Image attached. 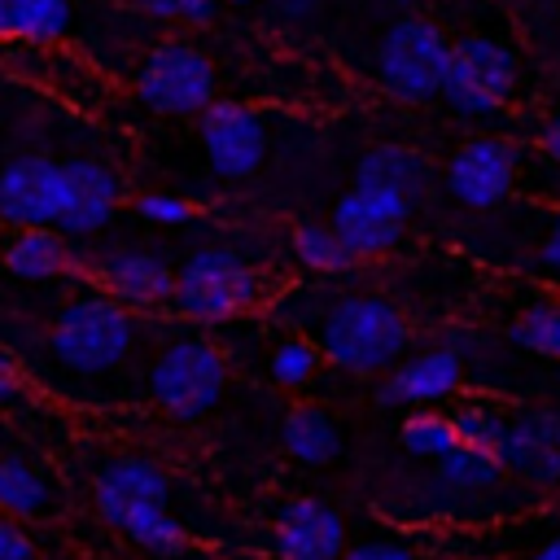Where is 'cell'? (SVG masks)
<instances>
[{"mask_svg": "<svg viewBox=\"0 0 560 560\" xmlns=\"http://www.w3.org/2000/svg\"><path fill=\"white\" fill-rule=\"evenodd\" d=\"M538 262H542L547 271H560V210L551 214V228H547V236L538 241Z\"/></svg>", "mask_w": 560, "mask_h": 560, "instance_id": "33", "label": "cell"}, {"mask_svg": "<svg viewBox=\"0 0 560 560\" xmlns=\"http://www.w3.org/2000/svg\"><path fill=\"white\" fill-rule=\"evenodd\" d=\"M455 429H459V442H468V446H486V451H494L499 455V446H503V433H508V416L494 407V402H459L455 411Z\"/></svg>", "mask_w": 560, "mask_h": 560, "instance_id": "28", "label": "cell"}, {"mask_svg": "<svg viewBox=\"0 0 560 560\" xmlns=\"http://www.w3.org/2000/svg\"><path fill=\"white\" fill-rule=\"evenodd\" d=\"M223 0H140L144 13L162 18V22H184V26H210L219 18Z\"/></svg>", "mask_w": 560, "mask_h": 560, "instance_id": "30", "label": "cell"}, {"mask_svg": "<svg viewBox=\"0 0 560 560\" xmlns=\"http://www.w3.org/2000/svg\"><path fill=\"white\" fill-rule=\"evenodd\" d=\"M433 464H438V481H442L446 490H455V494H481V490H494L499 477L508 472L503 459H499L494 451H486V446H468V442L451 446V451H446L442 459H433Z\"/></svg>", "mask_w": 560, "mask_h": 560, "instance_id": "23", "label": "cell"}, {"mask_svg": "<svg viewBox=\"0 0 560 560\" xmlns=\"http://www.w3.org/2000/svg\"><path fill=\"white\" fill-rule=\"evenodd\" d=\"M319 346H324L328 363H337L354 376H376V372H389L398 359H407L411 324L394 302L354 293V298H337L324 311Z\"/></svg>", "mask_w": 560, "mask_h": 560, "instance_id": "2", "label": "cell"}, {"mask_svg": "<svg viewBox=\"0 0 560 560\" xmlns=\"http://www.w3.org/2000/svg\"><path fill=\"white\" fill-rule=\"evenodd\" d=\"M0 560H35V538L13 516L0 525Z\"/></svg>", "mask_w": 560, "mask_h": 560, "instance_id": "32", "label": "cell"}, {"mask_svg": "<svg viewBox=\"0 0 560 560\" xmlns=\"http://www.w3.org/2000/svg\"><path fill=\"white\" fill-rule=\"evenodd\" d=\"M96 280L109 298H118L122 306L131 311H153L162 302H175V280L179 271H171V262H162L158 254H144V249H127V254H114L96 267Z\"/></svg>", "mask_w": 560, "mask_h": 560, "instance_id": "17", "label": "cell"}, {"mask_svg": "<svg viewBox=\"0 0 560 560\" xmlns=\"http://www.w3.org/2000/svg\"><path fill=\"white\" fill-rule=\"evenodd\" d=\"M66 179H70V192H66V214L57 228H66L70 236L101 232L122 201V179L114 175V166H105L96 158H70Z\"/></svg>", "mask_w": 560, "mask_h": 560, "instance_id": "16", "label": "cell"}, {"mask_svg": "<svg viewBox=\"0 0 560 560\" xmlns=\"http://www.w3.org/2000/svg\"><path fill=\"white\" fill-rule=\"evenodd\" d=\"M166 499H171V477L149 455H118L92 481V503L105 516V525H114L149 556L179 560L188 551V534L166 512Z\"/></svg>", "mask_w": 560, "mask_h": 560, "instance_id": "1", "label": "cell"}, {"mask_svg": "<svg viewBox=\"0 0 560 560\" xmlns=\"http://www.w3.org/2000/svg\"><path fill=\"white\" fill-rule=\"evenodd\" d=\"M4 267L18 280H52L74 271V249H70V232L57 223H39V228H13L9 245H4Z\"/></svg>", "mask_w": 560, "mask_h": 560, "instance_id": "18", "label": "cell"}, {"mask_svg": "<svg viewBox=\"0 0 560 560\" xmlns=\"http://www.w3.org/2000/svg\"><path fill=\"white\" fill-rule=\"evenodd\" d=\"M127 311L131 306H122L109 293H83V298L66 302L48 328L52 359L79 376L114 372L136 341V324Z\"/></svg>", "mask_w": 560, "mask_h": 560, "instance_id": "3", "label": "cell"}, {"mask_svg": "<svg viewBox=\"0 0 560 560\" xmlns=\"http://www.w3.org/2000/svg\"><path fill=\"white\" fill-rule=\"evenodd\" d=\"M315 4H319V0H276V18H284V22H302V18L315 13Z\"/></svg>", "mask_w": 560, "mask_h": 560, "instance_id": "36", "label": "cell"}, {"mask_svg": "<svg viewBox=\"0 0 560 560\" xmlns=\"http://www.w3.org/2000/svg\"><path fill=\"white\" fill-rule=\"evenodd\" d=\"M228 385V363L214 341L206 337H179L162 346V354L149 368V398L175 416V420H197L206 416Z\"/></svg>", "mask_w": 560, "mask_h": 560, "instance_id": "6", "label": "cell"}, {"mask_svg": "<svg viewBox=\"0 0 560 560\" xmlns=\"http://www.w3.org/2000/svg\"><path fill=\"white\" fill-rule=\"evenodd\" d=\"M280 438H284V451L306 468H324L341 455V433H337L332 416L319 407H293L284 416Z\"/></svg>", "mask_w": 560, "mask_h": 560, "instance_id": "22", "label": "cell"}, {"mask_svg": "<svg viewBox=\"0 0 560 560\" xmlns=\"http://www.w3.org/2000/svg\"><path fill=\"white\" fill-rule=\"evenodd\" d=\"M276 560H341L346 521L319 499H289L271 525Z\"/></svg>", "mask_w": 560, "mask_h": 560, "instance_id": "13", "label": "cell"}, {"mask_svg": "<svg viewBox=\"0 0 560 560\" xmlns=\"http://www.w3.org/2000/svg\"><path fill=\"white\" fill-rule=\"evenodd\" d=\"M201 127V149L214 175L223 179H245L262 166L267 158V127L262 114L249 109L245 101H210L197 114Z\"/></svg>", "mask_w": 560, "mask_h": 560, "instance_id": "11", "label": "cell"}, {"mask_svg": "<svg viewBox=\"0 0 560 560\" xmlns=\"http://www.w3.org/2000/svg\"><path fill=\"white\" fill-rule=\"evenodd\" d=\"M516 184V149L499 136H481L455 149L446 162V192L468 210L499 206Z\"/></svg>", "mask_w": 560, "mask_h": 560, "instance_id": "12", "label": "cell"}, {"mask_svg": "<svg viewBox=\"0 0 560 560\" xmlns=\"http://www.w3.org/2000/svg\"><path fill=\"white\" fill-rule=\"evenodd\" d=\"M451 39L424 22V18H398L394 26H385L381 44H376V79L389 96L398 101H429L442 96L446 88V70H451Z\"/></svg>", "mask_w": 560, "mask_h": 560, "instance_id": "5", "label": "cell"}, {"mask_svg": "<svg viewBox=\"0 0 560 560\" xmlns=\"http://www.w3.org/2000/svg\"><path fill=\"white\" fill-rule=\"evenodd\" d=\"M319 363H324V346L319 341H306V337H284L271 350V359H267L271 381L284 385V389H302L319 372Z\"/></svg>", "mask_w": 560, "mask_h": 560, "instance_id": "26", "label": "cell"}, {"mask_svg": "<svg viewBox=\"0 0 560 560\" xmlns=\"http://www.w3.org/2000/svg\"><path fill=\"white\" fill-rule=\"evenodd\" d=\"M516 92V52L490 35H464L451 48L446 70V105L464 118H490Z\"/></svg>", "mask_w": 560, "mask_h": 560, "instance_id": "8", "label": "cell"}, {"mask_svg": "<svg viewBox=\"0 0 560 560\" xmlns=\"http://www.w3.org/2000/svg\"><path fill=\"white\" fill-rule=\"evenodd\" d=\"M70 31V0H0V35L22 48H52Z\"/></svg>", "mask_w": 560, "mask_h": 560, "instance_id": "19", "label": "cell"}, {"mask_svg": "<svg viewBox=\"0 0 560 560\" xmlns=\"http://www.w3.org/2000/svg\"><path fill=\"white\" fill-rule=\"evenodd\" d=\"M398 442L416 459H442L451 446H459V429H455V416L433 411V407H416L398 424Z\"/></svg>", "mask_w": 560, "mask_h": 560, "instance_id": "25", "label": "cell"}, {"mask_svg": "<svg viewBox=\"0 0 560 560\" xmlns=\"http://www.w3.org/2000/svg\"><path fill=\"white\" fill-rule=\"evenodd\" d=\"M22 385H26V381H22V372H18V359L4 354V359H0V398H4V402H18V398H22Z\"/></svg>", "mask_w": 560, "mask_h": 560, "instance_id": "34", "label": "cell"}, {"mask_svg": "<svg viewBox=\"0 0 560 560\" xmlns=\"http://www.w3.org/2000/svg\"><path fill=\"white\" fill-rule=\"evenodd\" d=\"M214 88H219L214 61L188 39L153 44L136 70V96L153 114H175V118L201 114L210 101H219Z\"/></svg>", "mask_w": 560, "mask_h": 560, "instance_id": "7", "label": "cell"}, {"mask_svg": "<svg viewBox=\"0 0 560 560\" xmlns=\"http://www.w3.org/2000/svg\"><path fill=\"white\" fill-rule=\"evenodd\" d=\"M136 210H140V219L162 223V228H184L197 214V206L188 197H175V192H140L136 197Z\"/></svg>", "mask_w": 560, "mask_h": 560, "instance_id": "29", "label": "cell"}, {"mask_svg": "<svg viewBox=\"0 0 560 560\" xmlns=\"http://www.w3.org/2000/svg\"><path fill=\"white\" fill-rule=\"evenodd\" d=\"M52 499H57V490L44 477V468L31 464L22 451H9L4 464H0V503H4V512L13 521H35L52 508Z\"/></svg>", "mask_w": 560, "mask_h": 560, "instance_id": "21", "label": "cell"}, {"mask_svg": "<svg viewBox=\"0 0 560 560\" xmlns=\"http://www.w3.org/2000/svg\"><path fill=\"white\" fill-rule=\"evenodd\" d=\"M66 192H70L66 162H52L44 153H18L0 171V214L9 228L61 223Z\"/></svg>", "mask_w": 560, "mask_h": 560, "instance_id": "10", "label": "cell"}, {"mask_svg": "<svg viewBox=\"0 0 560 560\" xmlns=\"http://www.w3.org/2000/svg\"><path fill=\"white\" fill-rule=\"evenodd\" d=\"M258 302H262V276L236 249L206 245L179 267L175 306H179V315H188L197 324L236 319V315L254 311Z\"/></svg>", "mask_w": 560, "mask_h": 560, "instance_id": "4", "label": "cell"}, {"mask_svg": "<svg viewBox=\"0 0 560 560\" xmlns=\"http://www.w3.org/2000/svg\"><path fill=\"white\" fill-rule=\"evenodd\" d=\"M538 149H542L551 162H560V114H551V118L542 122V131H538Z\"/></svg>", "mask_w": 560, "mask_h": 560, "instance_id": "35", "label": "cell"}, {"mask_svg": "<svg viewBox=\"0 0 560 560\" xmlns=\"http://www.w3.org/2000/svg\"><path fill=\"white\" fill-rule=\"evenodd\" d=\"M508 337L525 350H538L547 359H560V302H534L525 306V315L508 328Z\"/></svg>", "mask_w": 560, "mask_h": 560, "instance_id": "27", "label": "cell"}, {"mask_svg": "<svg viewBox=\"0 0 560 560\" xmlns=\"http://www.w3.org/2000/svg\"><path fill=\"white\" fill-rule=\"evenodd\" d=\"M499 459L521 481H534V486L560 481V411H547V407L512 411Z\"/></svg>", "mask_w": 560, "mask_h": 560, "instance_id": "14", "label": "cell"}, {"mask_svg": "<svg viewBox=\"0 0 560 560\" xmlns=\"http://www.w3.org/2000/svg\"><path fill=\"white\" fill-rule=\"evenodd\" d=\"M223 4H249V0H223Z\"/></svg>", "mask_w": 560, "mask_h": 560, "instance_id": "38", "label": "cell"}, {"mask_svg": "<svg viewBox=\"0 0 560 560\" xmlns=\"http://www.w3.org/2000/svg\"><path fill=\"white\" fill-rule=\"evenodd\" d=\"M289 249L306 271H319V276H341L359 262L332 223H298L289 236Z\"/></svg>", "mask_w": 560, "mask_h": 560, "instance_id": "24", "label": "cell"}, {"mask_svg": "<svg viewBox=\"0 0 560 560\" xmlns=\"http://www.w3.org/2000/svg\"><path fill=\"white\" fill-rule=\"evenodd\" d=\"M525 560H560V538H551V542H542L534 556H525Z\"/></svg>", "mask_w": 560, "mask_h": 560, "instance_id": "37", "label": "cell"}, {"mask_svg": "<svg viewBox=\"0 0 560 560\" xmlns=\"http://www.w3.org/2000/svg\"><path fill=\"white\" fill-rule=\"evenodd\" d=\"M354 184H381V188H398L411 201H424L429 192V162L407 149V144H376L359 158L354 166Z\"/></svg>", "mask_w": 560, "mask_h": 560, "instance_id": "20", "label": "cell"}, {"mask_svg": "<svg viewBox=\"0 0 560 560\" xmlns=\"http://www.w3.org/2000/svg\"><path fill=\"white\" fill-rule=\"evenodd\" d=\"M459 385H464L459 354L446 350V346H433V350H420V354L398 359L385 372V385L376 389V398L385 407H433V402L451 398Z\"/></svg>", "mask_w": 560, "mask_h": 560, "instance_id": "15", "label": "cell"}, {"mask_svg": "<svg viewBox=\"0 0 560 560\" xmlns=\"http://www.w3.org/2000/svg\"><path fill=\"white\" fill-rule=\"evenodd\" d=\"M420 201H411L398 188H381V184H354L337 206H332V228L341 232V241L354 249V258H381L398 245L411 210Z\"/></svg>", "mask_w": 560, "mask_h": 560, "instance_id": "9", "label": "cell"}, {"mask_svg": "<svg viewBox=\"0 0 560 560\" xmlns=\"http://www.w3.org/2000/svg\"><path fill=\"white\" fill-rule=\"evenodd\" d=\"M394 4H411V0H394Z\"/></svg>", "mask_w": 560, "mask_h": 560, "instance_id": "39", "label": "cell"}, {"mask_svg": "<svg viewBox=\"0 0 560 560\" xmlns=\"http://www.w3.org/2000/svg\"><path fill=\"white\" fill-rule=\"evenodd\" d=\"M341 560H424V556L416 547H407V542H394V538H363Z\"/></svg>", "mask_w": 560, "mask_h": 560, "instance_id": "31", "label": "cell"}]
</instances>
